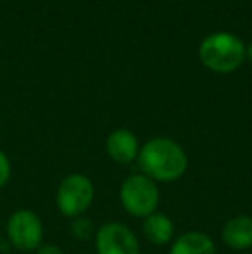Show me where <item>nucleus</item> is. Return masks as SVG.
I'll return each mask as SVG.
<instances>
[{
	"label": "nucleus",
	"instance_id": "nucleus-12",
	"mask_svg": "<svg viewBox=\"0 0 252 254\" xmlns=\"http://www.w3.org/2000/svg\"><path fill=\"white\" fill-rule=\"evenodd\" d=\"M10 175H12V166H10L9 157L3 151H0V189H3L9 184Z\"/></svg>",
	"mask_w": 252,
	"mask_h": 254
},
{
	"label": "nucleus",
	"instance_id": "nucleus-2",
	"mask_svg": "<svg viewBox=\"0 0 252 254\" xmlns=\"http://www.w3.org/2000/svg\"><path fill=\"white\" fill-rule=\"evenodd\" d=\"M199 56L204 66L214 73H232L246 59V47L232 33H214L202 40Z\"/></svg>",
	"mask_w": 252,
	"mask_h": 254
},
{
	"label": "nucleus",
	"instance_id": "nucleus-14",
	"mask_svg": "<svg viewBox=\"0 0 252 254\" xmlns=\"http://www.w3.org/2000/svg\"><path fill=\"white\" fill-rule=\"evenodd\" d=\"M246 56L249 57V61L252 63V44L249 45V49H247V51H246Z\"/></svg>",
	"mask_w": 252,
	"mask_h": 254
},
{
	"label": "nucleus",
	"instance_id": "nucleus-10",
	"mask_svg": "<svg viewBox=\"0 0 252 254\" xmlns=\"http://www.w3.org/2000/svg\"><path fill=\"white\" fill-rule=\"evenodd\" d=\"M169 254H216V244L204 232L190 230L173 239Z\"/></svg>",
	"mask_w": 252,
	"mask_h": 254
},
{
	"label": "nucleus",
	"instance_id": "nucleus-8",
	"mask_svg": "<svg viewBox=\"0 0 252 254\" xmlns=\"http://www.w3.org/2000/svg\"><path fill=\"white\" fill-rule=\"evenodd\" d=\"M221 241L230 249L235 251H246L252 248V216L249 214H239L233 216L223 225Z\"/></svg>",
	"mask_w": 252,
	"mask_h": 254
},
{
	"label": "nucleus",
	"instance_id": "nucleus-1",
	"mask_svg": "<svg viewBox=\"0 0 252 254\" xmlns=\"http://www.w3.org/2000/svg\"><path fill=\"white\" fill-rule=\"evenodd\" d=\"M138 166L142 175L155 184H171L185 175L189 168V156L185 149L173 138L157 137L145 142L138 152Z\"/></svg>",
	"mask_w": 252,
	"mask_h": 254
},
{
	"label": "nucleus",
	"instance_id": "nucleus-13",
	"mask_svg": "<svg viewBox=\"0 0 252 254\" xmlns=\"http://www.w3.org/2000/svg\"><path fill=\"white\" fill-rule=\"evenodd\" d=\"M35 254H64V251L55 244H42L40 248L35 251Z\"/></svg>",
	"mask_w": 252,
	"mask_h": 254
},
{
	"label": "nucleus",
	"instance_id": "nucleus-5",
	"mask_svg": "<svg viewBox=\"0 0 252 254\" xmlns=\"http://www.w3.org/2000/svg\"><path fill=\"white\" fill-rule=\"evenodd\" d=\"M5 235L14 249L33 253L44 242V223L35 211L17 209L7 220Z\"/></svg>",
	"mask_w": 252,
	"mask_h": 254
},
{
	"label": "nucleus",
	"instance_id": "nucleus-3",
	"mask_svg": "<svg viewBox=\"0 0 252 254\" xmlns=\"http://www.w3.org/2000/svg\"><path fill=\"white\" fill-rule=\"evenodd\" d=\"M119 201L133 218H147L155 213L161 202V192L154 180L142 173H133L119 187Z\"/></svg>",
	"mask_w": 252,
	"mask_h": 254
},
{
	"label": "nucleus",
	"instance_id": "nucleus-11",
	"mask_svg": "<svg viewBox=\"0 0 252 254\" xmlns=\"http://www.w3.org/2000/svg\"><path fill=\"white\" fill-rule=\"evenodd\" d=\"M69 230H71V234H73V237L81 242L95 237V232H97L94 227V221H92L90 218H85V216L74 218Z\"/></svg>",
	"mask_w": 252,
	"mask_h": 254
},
{
	"label": "nucleus",
	"instance_id": "nucleus-4",
	"mask_svg": "<svg viewBox=\"0 0 252 254\" xmlns=\"http://www.w3.org/2000/svg\"><path fill=\"white\" fill-rule=\"evenodd\" d=\"M95 199V187L87 175L71 173L59 184L55 192V204L62 216L74 218L83 216L90 209Z\"/></svg>",
	"mask_w": 252,
	"mask_h": 254
},
{
	"label": "nucleus",
	"instance_id": "nucleus-6",
	"mask_svg": "<svg viewBox=\"0 0 252 254\" xmlns=\"http://www.w3.org/2000/svg\"><path fill=\"white\" fill-rule=\"evenodd\" d=\"M97 254H140V242L121 221H107L95 232Z\"/></svg>",
	"mask_w": 252,
	"mask_h": 254
},
{
	"label": "nucleus",
	"instance_id": "nucleus-7",
	"mask_svg": "<svg viewBox=\"0 0 252 254\" xmlns=\"http://www.w3.org/2000/svg\"><path fill=\"white\" fill-rule=\"evenodd\" d=\"M105 151H107V156L114 163L130 164L133 161H137L140 145H138V138L135 137L133 131L126 130V128H119V130H114L107 137Z\"/></svg>",
	"mask_w": 252,
	"mask_h": 254
},
{
	"label": "nucleus",
	"instance_id": "nucleus-9",
	"mask_svg": "<svg viewBox=\"0 0 252 254\" xmlns=\"http://www.w3.org/2000/svg\"><path fill=\"white\" fill-rule=\"evenodd\" d=\"M142 234H144L145 241L154 246L171 244L175 239V223L168 214L155 211L151 216L144 218Z\"/></svg>",
	"mask_w": 252,
	"mask_h": 254
}]
</instances>
